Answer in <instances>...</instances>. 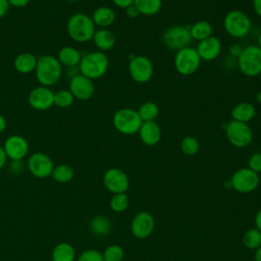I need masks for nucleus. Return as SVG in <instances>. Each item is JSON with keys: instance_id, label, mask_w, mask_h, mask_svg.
Wrapping results in <instances>:
<instances>
[{"instance_id": "28", "label": "nucleus", "mask_w": 261, "mask_h": 261, "mask_svg": "<svg viewBox=\"0 0 261 261\" xmlns=\"http://www.w3.org/2000/svg\"><path fill=\"white\" fill-rule=\"evenodd\" d=\"M134 5L140 14L152 16L161 10L162 0H134Z\"/></svg>"}, {"instance_id": "16", "label": "nucleus", "mask_w": 261, "mask_h": 261, "mask_svg": "<svg viewBox=\"0 0 261 261\" xmlns=\"http://www.w3.org/2000/svg\"><path fill=\"white\" fill-rule=\"evenodd\" d=\"M74 99L82 101L89 100L95 93V86L92 80L81 74L80 72L69 80V89Z\"/></svg>"}, {"instance_id": "33", "label": "nucleus", "mask_w": 261, "mask_h": 261, "mask_svg": "<svg viewBox=\"0 0 261 261\" xmlns=\"http://www.w3.org/2000/svg\"><path fill=\"white\" fill-rule=\"evenodd\" d=\"M128 204H129V200L127 195L125 193H119V194H114L112 196V198L110 199L109 206L113 212L121 213L127 209Z\"/></svg>"}, {"instance_id": "25", "label": "nucleus", "mask_w": 261, "mask_h": 261, "mask_svg": "<svg viewBox=\"0 0 261 261\" xmlns=\"http://www.w3.org/2000/svg\"><path fill=\"white\" fill-rule=\"evenodd\" d=\"M52 261H75V250L69 243L57 244L52 250Z\"/></svg>"}, {"instance_id": "17", "label": "nucleus", "mask_w": 261, "mask_h": 261, "mask_svg": "<svg viewBox=\"0 0 261 261\" xmlns=\"http://www.w3.org/2000/svg\"><path fill=\"white\" fill-rule=\"evenodd\" d=\"M3 149L10 160H22L30 150L28 141L20 135H10L4 142Z\"/></svg>"}, {"instance_id": "30", "label": "nucleus", "mask_w": 261, "mask_h": 261, "mask_svg": "<svg viewBox=\"0 0 261 261\" xmlns=\"http://www.w3.org/2000/svg\"><path fill=\"white\" fill-rule=\"evenodd\" d=\"M142 121H155L159 115V107L153 101H146L137 110Z\"/></svg>"}, {"instance_id": "51", "label": "nucleus", "mask_w": 261, "mask_h": 261, "mask_svg": "<svg viewBox=\"0 0 261 261\" xmlns=\"http://www.w3.org/2000/svg\"><path fill=\"white\" fill-rule=\"evenodd\" d=\"M69 2H77V1H81V0H67Z\"/></svg>"}, {"instance_id": "39", "label": "nucleus", "mask_w": 261, "mask_h": 261, "mask_svg": "<svg viewBox=\"0 0 261 261\" xmlns=\"http://www.w3.org/2000/svg\"><path fill=\"white\" fill-rule=\"evenodd\" d=\"M111 1L115 6H117L119 8H123V9H125L128 6L134 4V0H111Z\"/></svg>"}, {"instance_id": "35", "label": "nucleus", "mask_w": 261, "mask_h": 261, "mask_svg": "<svg viewBox=\"0 0 261 261\" xmlns=\"http://www.w3.org/2000/svg\"><path fill=\"white\" fill-rule=\"evenodd\" d=\"M103 261H121L124 256L123 249L116 244L109 245L102 253Z\"/></svg>"}, {"instance_id": "43", "label": "nucleus", "mask_w": 261, "mask_h": 261, "mask_svg": "<svg viewBox=\"0 0 261 261\" xmlns=\"http://www.w3.org/2000/svg\"><path fill=\"white\" fill-rule=\"evenodd\" d=\"M242 51V47L239 45V44H233V45H230L229 48H228V53L231 55V56H234V57H238L240 55Z\"/></svg>"}, {"instance_id": "1", "label": "nucleus", "mask_w": 261, "mask_h": 261, "mask_svg": "<svg viewBox=\"0 0 261 261\" xmlns=\"http://www.w3.org/2000/svg\"><path fill=\"white\" fill-rule=\"evenodd\" d=\"M66 31L69 38L77 43H86L93 39L96 31L92 17L86 13L77 12L72 14L66 23Z\"/></svg>"}, {"instance_id": "26", "label": "nucleus", "mask_w": 261, "mask_h": 261, "mask_svg": "<svg viewBox=\"0 0 261 261\" xmlns=\"http://www.w3.org/2000/svg\"><path fill=\"white\" fill-rule=\"evenodd\" d=\"M111 222L105 215H96L90 220L91 231L98 237H105L111 231Z\"/></svg>"}, {"instance_id": "49", "label": "nucleus", "mask_w": 261, "mask_h": 261, "mask_svg": "<svg viewBox=\"0 0 261 261\" xmlns=\"http://www.w3.org/2000/svg\"><path fill=\"white\" fill-rule=\"evenodd\" d=\"M255 99H256V101H257L258 103H260V104H261V91H259V92L256 94Z\"/></svg>"}, {"instance_id": "2", "label": "nucleus", "mask_w": 261, "mask_h": 261, "mask_svg": "<svg viewBox=\"0 0 261 261\" xmlns=\"http://www.w3.org/2000/svg\"><path fill=\"white\" fill-rule=\"evenodd\" d=\"M108 67V56L102 51H92L82 56L79 71L81 74L95 81L101 79L107 72Z\"/></svg>"}, {"instance_id": "22", "label": "nucleus", "mask_w": 261, "mask_h": 261, "mask_svg": "<svg viewBox=\"0 0 261 261\" xmlns=\"http://www.w3.org/2000/svg\"><path fill=\"white\" fill-rule=\"evenodd\" d=\"M93 42L99 51H108L112 49L116 43L114 34L108 29H98L93 36Z\"/></svg>"}, {"instance_id": "9", "label": "nucleus", "mask_w": 261, "mask_h": 261, "mask_svg": "<svg viewBox=\"0 0 261 261\" xmlns=\"http://www.w3.org/2000/svg\"><path fill=\"white\" fill-rule=\"evenodd\" d=\"M260 178L258 173L251 170L249 167H242L237 169L230 179V188L241 194H248L257 189Z\"/></svg>"}, {"instance_id": "4", "label": "nucleus", "mask_w": 261, "mask_h": 261, "mask_svg": "<svg viewBox=\"0 0 261 261\" xmlns=\"http://www.w3.org/2000/svg\"><path fill=\"white\" fill-rule=\"evenodd\" d=\"M223 28L230 37L241 39L250 33L252 28L251 18L243 10L233 9L224 15Z\"/></svg>"}, {"instance_id": "20", "label": "nucleus", "mask_w": 261, "mask_h": 261, "mask_svg": "<svg viewBox=\"0 0 261 261\" xmlns=\"http://www.w3.org/2000/svg\"><path fill=\"white\" fill-rule=\"evenodd\" d=\"M38 57L31 52L19 53L13 61V66L15 70L22 74H28L35 71L37 66Z\"/></svg>"}, {"instance_id": "10", "label": "nucleus", "mask_w": 261, "mask_h": 261, "mask_svg": "<svg viewBox=\"0 0 261 261\" xmlns=\"http://www.w3.org/2000/svg\"><path fill=\"white\" fill-rule=\"evenodd\" d=\"M162 42L166 48L173 51L189 47L192 42L190 30L184 25H172L163 33Z\"/></svg>"}, {"instance_id": "45", "label": "nucleus", "mask_w": 261, "mask_h": 261, "mask_svg": "<svg viewBox=\"0 0 261 261\" xmlns=\"http://www.w3.org/2000/svg\"><path fill=\"white\" fill-rule=\"evenodd\" d=\"M252 6L254 12L261 17V0H252Z\"/></svg>"}, {"instance_id": "14", "label": "nucleus", "mask_w": 261, "mask_h": 261, "mask_svg": "<svg viewBox=\"0 0 261 261\" xmlns=\"http://www.w3.org/2000/svg\"><path fill=\"white\" fill-rule=\"evenodd\" d=\"M155 228L154 216L148 211L138 212L130 221L132 234L140 240L149 238Z\"/></svg>"}, {"instance_id": "13", "label": "nucleus", "mask_w": 261, "mask_h": 261, "mask_svg": "<svg viewBox=\"0 0 261 261\" xmlns=\"http://www.w3.org/2000/svg\"><path fill=\"white\" fill-rule=\"evenodd\" d=\"M103 184L105 188L113 195L125 193L129 187L128 176L122 169L118 167H110L104 172Z\"/></svg>"}, {"instance_id": "15", "label": "nucleus", "mask_w": 261, "mask_h": 261, "mask_svg": "<svg viewBox=\"0 0 261 261\" xmlns=\"http://www.w3.org/2000/svg\"><path fill=\"white\" fill-rule=\"evenodd\" d=\"M28 102L35 110H48L54 105V92L49 87L38 86L29 93Z\"/></svg>"}, {"instance_id": "29", "label": "nucleus", "mask_w": 261, "mask_h": 261, "mask_svg": "<svg viewBox=\"0 0 261 261\" xmlns=\"http://www.w3.org/2000/svg\"><path fill=\"white\" fill-rule=\"evenodd\" d=\"M51 176L57 182L66 184V182L71 181V179L74 176V171L70 165L62 163V164H58V165L54 166Z\"/></svg>"}, {"instance_id": "5", "label": "nucleus", "mask_w": 261, "mask_h": 261, "mask_svg": "<svg viewBox=\"0 0 261 261\" xmlns=\"http://www.w3.org/2000/svg\"><path fill=\"white\" fill-rule=\"evenodd\" d=\"M240 71L249 77L261 74V49L257 45H249L242 48L237 57Z\"/></svg>"}, {"instance_id": "3", "label": "nucleus", "mask_w": 261, "mask_h": 261, "mask_svg": "<svg viewBox=\"0 0 261 261\" xmlns=\"http://www.w3.org/2000/svg\"><path fill=\"white\" fill-rule=\"evenodd\" d=\"M35 74L41 86L50 88L61 79L62 65L57 57L52 55H42L38 57Z\"/></svg>"}, {"instance_id": "21", "label": "nucleus", "mask_w": 261, "mask_h": 261, "mask_svg": "<svg viewBox=\"0 0 261 261\" xmlns=\"http://www.w3.org/2000/svg\"><path fill=\"white\" fill-rule=\"evenodd\" d=\"M82 56L83 55L81 51H79L76 48L72 46H64L59 50L57 59L62 66L71 68V67L79 66Z\"/></svg>"}, {"instance_id": "47", "label": "nucleus", "mask_w": 261, "mask_h": 261, "mask_svg": "<svg viewBox=\"0 0 261 261\" xmlns=\"http://www.w3.org/2000/svg\"><path fill=\"white\" fill-rule=\"evenodd\" d=\"M6 126H7L6 118L2 114H0V134H2L6 129Z\"/></svg>"}, {"instance_id": "32", "label": "nucleus", "mask_w": 261, "mask_h": 261, "mask_svg": "<svg viewBox=\"0 0 261 261\" xmlns=\"http://www.w3.org/2000/svg\"><path fill=\"white\" fill-rule=\"evenodd\" d=\"M74 97L69 90L61 89L54 92V105L59 108H67L73 104Z\"/></svg>"}, {"instance_id": "37", "label": "nucleus", "mask_w": 261, "mask_h": 261, "mask_svg": "<svg viewBox=\"0 0 261 261\" xmlns=\"http://www.w3.org/2000/svg\"><path fill=\"white\" fill-rule=\"evenodd\" d=\"M248 167L258 174L261 173V152H256L250 156Z\"/></svg>"}, {"instance_id": "38", "label": "nucleus", "mask_w": 261, "mask_h": 261, "mask_svg": "<svg viewBox=\"0 0 261 261\" xmlns=\"http://www.w3.org/2000/svg\"><path fill=\"white\" fill-rule=\"evenodd\" d=\"M23 170L22 160H10L9 171L12 174H19Z\"/></svg>"}, {"instance_id": "41", "label": "nucleus", "mask_w": 261, "mask_h": 261, "mask_svg": "<svg viewBox=\"0 0 261 261\" xmlns=\"http://www.w3.org/2000/svg\"><path fill=\"white\" fill-rule=\"evenodd\" d=\"M9 2L8 0H0V18L5 16L9 10Z\"/></svg>"}, {"instance_id": "44", "label": "nucleus", "mask_w": 261, "mask_h": 261, "mask_svg": "<svg viewBox=\"0 0 261 261\" xmlns=\"http://www.w3.org/2000/svg\"><path fill=\"white\" fill-rule=\"evenodd\" d=\"M7 160H8V157L3 149V146H0V169H2L6 165Z\"/></svg>"}, {"instance_id": "8", "label": "nucleus", "mask_w": 261, "mask_h": 261, "mask_svg": "<svg viewBox=\"0 0 261 261\" xmlns=\"http://www.w3.org/2000/svg\"><path fill=\"white\" fill-rule=\"evenodd\" d=\"M224 128L226 139L233 147L246 148L252 143L253 132L248 123L231 119Z\"/></svg>"}, {"instance_id": "40", "label": "nucleus", "mask_w": 261, "mask_h": 261, "mask_svg": "<svg viewBox=\"0 0 261 261\" xmlns=\"http://www.w3.org/2000/svg\"><path fill=\"white\" fill-rule=\"evenodd\" d=\"M8 2H9V5L12 7L22 8V7H25L27 5H29L31 0H8Z\"/></svg>"}, {"instance_id": "50", "label": "nucleus", "mask_w": 261, "mask_h": 261, "mask_svg": "<svg viewBox=\"0 0 261 261\" xmlns=\"http://www.w3.org/2000/svg\"><path fill=\"white\" fill-rule=\"evenodd\" d=\"M257 46L261 49V33H260L259 36L257 37Z\"/></svg>"}, {"instance_id": "23", "label": "nucleus", "mask_w": 261, "mask_h": 261, "mask_svg": "<svg viewBox=\"0 0 261 261\" xmlns=\"http://www.w3.org/2000/svg\"><path fill=\"white\" fill-rule=\"evenodd\" d=\"M92 20L96 27L107 29L115 20V12L108 6H100L96 8L92 14Z\"/></svg>"}, {"instance_id": "7", "label": "nucleus", "mask_w": 261, "mask_h": 261, "mask_svg": "<svg viewBox=\"0 0 261 261\" xmlns=\"http://www.w3.org/2000/svg\"><path fill=\"white\" fill-rule=\"evenodd\" d=\"M201 58L195 48L186 47L176 51L173 64L175 70L181 75H192L200 67Z\"/></svg>"}, {"instance_id": "34", "label": "nucleus", "mask_w": 261, "mask_h": 261, "mask_svg": "<svg viewBox=\"0 0 261 261\" xmlns=\"http://www.w3.org/2000/svg\"><path fill=\"white\" fill-rule=\"evenodd\" d=\"M180 150L184 154L188 156H193L199 152L200 143L196 138L192 136H187L180 142Z\"/></svg>"}, {"instance_id": "46", "label": "nucleus", "mask_w": 261, "mask_h": 261, "mask_svg": "<svg viewBox=\"0 0 261 261\" xmlns=\"http://www.w3.org/2000/svg\"><path fill=\"white\" fill-rule=\"evenodd\" d=\"M254 223H255V227L261 231V208L257 211V213L255 215Z\"/></svg>"}, {"instance_id": "12", "label": "nucleus", "mask_w": 261, "mask_h": 261, "mask_svg": "<svg viewBox=\"0 0 261 261\" xmlns=\"http://www.w3.org/2000/svg\"><path fill=\"white\" fill-rule=\"evenodd\" d=\"M54 162L51 157L42 152H35L28 158L27 167L29 171L38 178H46L51 176Z\"/></svg>"}, {"instance_id": "48", "label": "nucleus", "mask_w": 261, "mask_h": 261, "mask_svg": "<svg viewBox=\"0 0 261 261\" xmlns=\"http://www.w3.org/2000/svg\"><path fill=\"white\" fill-rule=\"evenodd\" d=\"M254 260H255V261H261V246L258 247L257 249H255Z\"/></svg>"}, {"instance_id": "36", "label": "nucleus", "mask_w": 261, "mask_h": 261, "mask_svg": "<svg viewBox=\"0 0 261 261\" xmlns=\"http://www.w3.org/2000/svg\"><path fill=\"white\" fill-rule=\"evenodd\" d=\"M76 261H103V256L96 249H87L80 254Z\"/></svg>"}, {"instance_id": "42", "label": "nucleus", "mask_w": 261, "mask_h": 261, "mask_svg": "<svg viewBox=\"0 0 261 261\" xmlns=\"http://www.w3.org/2000/svg\"><path fill=\"white\" fill-rule=\"evenodd\" d=\"M125 14H126V15H127L129 18H135V17L139 16L140 12L138 11L137 7H136V6L133 4V5L128 6L127 8H125Z\"/></svg>"}, {"instance_id": "11", "label": "nucleus", "mask_w": 261, "mask_h": 261, "mask_svg": "<svg viewBox=\"0 0 261 261\" xmlns=\"http://www.w3.org/2000/svg\"><path fill=\"white\" fill-rule=\"evenodd\" d=\"M128 73L138 84L148 83L154 73V66L150 58L144 55H136L129 59Z\"/></svg>"}, {"instance_id": "6", "label": "nucleus", "mask_w": 261, "mask_h": 261, "mask_svg": "<svg viewBox=\"0 0 261 261\" xmlns=\"http://www.w3.org/2000/svg\"><path fill=\"white\" fill-rule=\"evenodd\" d=\"M142 119L137 110L128 107H123L115 111L112 117L114 128L122 135H134L139 132L142 124Z\"/></svg>"}, {"instance_id": "24", "label": "nucleus", "mask_w": 261, "mask_h": 261, "mask_svg": "<svg viewBox=\"0 0 261 261\" xmlns=\"http://www.w3.org/2000/svg\"><path fill=\"white\" fill-rule=\"evenodd\" d=\"M255 114H256V109L254 105L246 101L240 102L237 105H234L230 112L231 119L245 122V123H248L249 121H251L254 118Z\"/></svg>"}, {"instance_id": "31", "label": "nucleus", "mask_w": 261, "mask_h": 261, "mask_svg": "<svg viewBox=\"0 0 261 261\" xmlns=\"http://www.w3.org/2000/svg\"><path fill=\"white\" fill-rule=\"evenodd\" d=\"M243 244L248 249H257L261 246V231L256 227L247 229L243 236Z\"/></svg>"}, {"instance_id": "18", "label": "nucleus", "mask_w": 261, "mask_h": 261, "mask_svg": "<svg viewBox=\"0 0 261 261\" xmlns=\"http://www.w3.org/2000/svg\"><path fill=\"white\" fill-rule=\"evenodd\" d=\"M221 42L218 38L210 36L199 42L196 50L201 58L204 61H212L216 59L221 53Z\"/></svg>"}, {"instance_id": "19", "label": "nucleus", "mask_w": 261, "mask_h": 261, "mask_svg": "<svg viewBox=\"0 0 261 261\" xmlns=\"http://www.w3.org/2000/svg\"><path fill=\"white\" fill-rule=\"evenodd\" d=\"M139 137L146 146H156L161 140V128L156 121H143L139 128Z\"/></svg>"}, {"instance_id": "27", "label": "nucleus", "mask_w": 261, "mask_h": 261, "mask_svg": "<svg viewBox=\"0 0 261 261\" xmlns=\"http://www.w3.org/2000/svg\"><path fill=\"white\" fill-rule=\"evenodd\" d=\"M192 39L198 40L199 42L212 36L213 28L212 24L207 20H197L191 27H189Z\"/></svg>"}]
</instances>
